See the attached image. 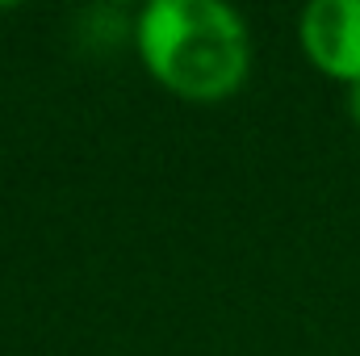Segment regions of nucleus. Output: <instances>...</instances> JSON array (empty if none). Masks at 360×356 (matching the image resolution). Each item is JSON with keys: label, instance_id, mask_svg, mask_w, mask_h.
Here are the masks:
<instances>
[{"label": "nucleus", "instance_id": "obj_1", "mask_svg": "<svg viewBox=\"0 0 360 356\" xmlns=\"http://www.w3.org/2000/svg\"><path fill=\"white\" fill-rule=\"evenodd\" d=\"M139 51L151 76L188 101H218L248 76V30L222 0H151Z\"/></svg>", "mask_w": 360, "mask_h": 356}, {"label": "nucleus", "instance_id": "obj_2", "mask_svg": "<svg viewBox=\"0 0 360 356\" xmlns=\"http://www.w3.org/2000/svg\"><path fill=\"white\" fill-rule=\"evenodd\" d=\"M302 46L319 72L360 80V0H314L302 13Z\"/></svg>", "mask_w": 360, "mask_h": 356}, {"label": "nucleus", "instance_id": "obj_3", "mask_svg": "<svg viewBox=\"0 0 360 356\" xmlns=\"http://www.w3.org/2000/svg\"><path fill=\"white\" fill-rule=\"evenodd\" d=\"M348 113H352V122L360 126V80L352 84V92H348Z\"/></svg>", "mask_w": 360, "mask_h": 356}]
</instances>
